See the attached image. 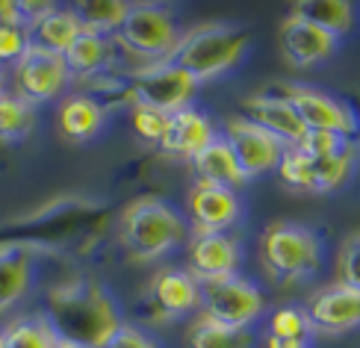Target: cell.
<instances>
[{
	"label": "cell",
	"mask_w": 360,
	"mask_h": 348,
	"mask_svg": "<svg viewBox=\"0 0 360 348\" xmlns=\"http://www.w3.org/2000/svg\"><path fill=\"white\" fill-rule=\"evenodd\" d=\"M340 283L360 290V233L349 236L340 251Z\"/></svg>",
	"instance_id": "cell-33"
},
{
	"label": "cell",
	"mask_w": 360,
	"mask_h": 348,
	"mask_svg": "<svg viewBox=\"0 0 360 348\" xmlns=\"http://www.w3.org/2000/svg\"><path fill=\"white\" fill-rule=\"evenodd\" d=\"M133 4H122V0H86V4H74V12L83 24V30H92L101 36H118V30L124 27Z\"/></svg>",
	"instance_id": "cell-27"
},
{
	"label": "cell",
	"mask_w": 360,
	"mask_h": 348,
	"mask_svg": "<svg viewBox=\"0 0 360 348\" xmlns=\"http://www.w3.org/2000/svg\"><path fill=\"white\" fill-rule=\"evenodd\" d=\"M186 216L192 233H231V228L243 216V201H239L236 189L195 180L186 198Z\"/></svg>",
	"instance_id": "cell-12"
},
{
	"label": "cell",
	"mask_w": 360,
	"mask_h": 348,
	"mask_svg": "<svg viewBox=\"0 0 360 348\" xmlns=\"http://www.w3.org/2000/svg\"><path fill=\"white\" fill-rule=\"evenodd\" d=\"M36 278V254L27 245H0V313L30 292Z\"/></svg>",
	"instance_id": "cell-20"
},
{
	"label": "cell",
	"mask_w": 360,
	"mask_h": 348,
	"mask_svg": "<svg viewBox=\"0 0 360 348\" xmlns=\"http://www.w3.org/2000/svg\"><path fill=\"white\" fill-rule=\"evenodd\" d=\"M103 348H160V342H157L151 334H148V330H142L139 325L124 322V325L110 337V342L103 345Z\"/></svg>",
	"instance_id": "cell-34"
},
{
	"label": "cell",
	"mask_w": 360,
	"mask_h": 348,
	"mask_svg": "<svg viewBox=\"0 0 360 348\" xmlns=\"http://www.w3.org/2000/svg\"><path fill=\"white\" fill-rule=\"evenodd\" d=\"M36 127V107L21 95H0V142H24Z\"/></svg>",
	"instance_id": "cell-28"
},
{
	"label": "cell",
	"mask_w": 360,
	"mask_h": 348,
	"mask_svg": "<svg viewBox=\"0 0 360 348\" xmlns=\"http://www.w3.org/2000/svg\"><path fill=\"white\" fill-rule=\"evenodd\" d=\"M310 337H313V325L304 310L281 307L269 316L266 348H307Z\"/></svg>",
	"instance_id": "cell-25"
},
{
	"label": "cell",
	"mask_w": 360,
	"mask_h": 348,
	"mask_svg": "<svg viewBox=\"0 0 360 348\" xmlns=\"http://www.w3.org/2000/svg\"><path fill=\"white\" fill-rule=\"evenodd\" d=\"M245 118H251L257 127H263L266 133H272L283 148H295L302 142V136L307 133V127L302 124L298 112L287 103V98H281L275 89L272 92H257L248 95L243 101Z\"/></svg>",
	"instance_id": "cell-17"
},
{
	"label": "cell",
	"mask_w": 360,
	"mask_h": 348,
	"mask_svg": "<svg viewBox=\"0 0 360 348\" xmlns=\"http://www.w3.org/2000/svg\"><path fill=\"white\" fill-rule=\"evenodd\" d=\"M195 180L198 183H210V186H224V189H239L248 183L245 172L239 169V162L233 157L231 145L224 142V136L216 133V139L210 142L195 160H189Z\"/></svg>",
	"instance_id": "cell-21"
},
{
	"label": "cell",
	"mask_w": 360,
	"mask_h": 348,
	"mask_svg": "<svg viewBox=\"0 0 360 348\" xmlns=\"http://www.w3.org/2000/svg\"><path fill=\"white\" fill-rule=\"evenodd\" d=\"M221 136H224V142L231 145L239 169L245 172L248 180L278 169L283 150H287L272 133H266L263 127H257L245 115H231L228 121H224Z\"/></svg>",
	"instance_id": "cell-10"
},
{
	"label": "cell",
	"mask_w": 360,
	"mask_h": 348,
	"mask_svg": "<svg viewBox=\"0 0 360 348\" xmlns=\"http://www.w3.org/2000/svg\"><path fill=\"white\" fill-rule=\"evenodd\" d=\"M260 260L275 283H298L319 271L322 242L298 221H275L263 231Z\"/></svg>",
	"instance_id": "cell-4"
},
{
	"label": "cell",
	"mask_w": 360,
	"mask_h": 348,
	"mask_svg": "<svg viewBox=\"0 0 360 348\" xmlns=\"http://www.w3.org/2000/svg\"><path fill=\"white\" fill-rule=\"evenodd\" d=\"M337 41L334 36H328L325 30L313 27L310 21L298 18V15H290V18L281 21L278 30V48L281 56L287 59L292 68H313V65H322L334 56L337 51Z\"/></svg>",
	"instance_id": "cell-14"
},
{
	"label": "cell",
	"mask_w": 360,
	"mask_h": 348,
	"mask_svg": "<svg viewBox=\"0 0 360 348\" xmlns=\"http://www.w3.org/2000/svg\"><path fill=\"white\" fill-rule=\"evenodd\" d=\"M6 92V74H4V65H0V95Z\"/></svg>",
	"instance_id": "cell-36"
},
{
	"label": "cell",
	"mask_w": 360,
	"mask_h": 348,
	"mask_svg": "<svg viewBox=\"0 0 360 348\" xmlns=\"http://www.w3.org/2000/svg\"><path fill=\"white\" fill-rule=\"evenodd\" d=\"M304 157L313 160H322V157H337V154H346V150L354 148V142L349 136H340V133H328V130H307L302 136V142L295 145Z\"/></svg>",
	"instance_id": "cell-30"
},
{
	"label": "cell",
	"mask_w": 360,
	"mask_h": 348,
	"mask_svg": "<svg viewBox=\"0 0 360 348\" xmlns=\"http://www.w3.org/2000/svg\"><path fill=\"white\" fill-rule=\"evenodd\" d=\"M148 304L154 307L157 319H180L201 307V283L189 269L166 266L151 278L148 286Z\"/></svg>",
	"instance_id": "cell-13"
},
{
	"label": "cell",
	"mask_w": 360,
	"mask_h": 348,
	"mask_svg": "<svg viewBox=\"0 0 360 348\" xmlns=\"http://www.w3.org/2000/svg\"><path fill=\"white\" fill-rule=\"evenodd\" d=\"M216 127L201 110L186 107L174 115H169V127L166 136L160 142V150L169 157H180V160H195L201 150L216 139Z\"/></svg>",
	"instance_id": "cell-18"
},
{
	"label": "cell",
	"mask_w": 360,
	"mask_h": 348,
	"mask_svg": "<svg viewBox=\"0 0 360 348\" xmlns=\"http://www.w3.org/2000/svg\"><path fill=\"white\" fill-rule=\"evenodd\" d=\"M0 348H4V337H0Z\"/></svg>",
	"instance_id": "cell-37"
},
{
	"label": "cell",
	"mask_w": 360,
	"mask_h": 348,
	"mask_svg": "<svg viewBox=\"0 0 360 348\" xmlns=\"http://www.w3.org/2000/svg\"><path fill=\"white\" fill-rule=\"evenodd\" d=\"M133 83V98L142 107H154L166 115H174L180 110L192 107V98L198 95V80L177 68L172 63H154V65H139L130 71Z\"/></svg>",
	"instance_id": "cell-7"
},
{
	"label": "cell",
	"mask_w": 360,
	"mask_h": 348,
	"mask_svg": "<svg viewBox=\"0 0 360 348\" xmlns=\"http://www.w3.org/2000/svg\"><path fill=\"white\" fill-rule=\"evenodd\" d=\"M189 271L198 281L239 275L243 248L233 233H189Z\"/></svg>",
	"instance_id": "cell-15"
},
{
	"label": "cell",
	"mask_w": 360,
	"mask_h": 348,
	"mask_svg": "<svg viewBox=\"0 0 360 348\" xmlns=\"http://www.w3.org/2000/svg\"><path fill=\"white\" fill-rule=\"evenodd\" d=\"M103 121H107V112L83 92L65 98L63 107H59V130H63V136L71 142L95 139V136L103 130Z\"/></svg>",
	"instance_id": "cell-23"
},
{
	"label": "cell",
	"mask_w": 360,
	"mask_h": 348,
	"mask_svg": "<svg viewBox=\"0 0 360 348\" xmlns=\"http://www.w3.org/2000/svg\"><path fill=\"white\" fill-rule=\"evenodd\" d=\"M272 89H278L281 98H287V103L298 112V118H302V124L307 130H328V133L349 136V139L357 136L360 124L349 103H342L307 83H278Z\"/></svg>",
	"instance_id": "cell-9"
},
{
	"label": "cell",
	"mask_w": 360,
	"mask_h": 348,
	"mask_svg": "<svg viewBox=\"0 0 360 348\" xmlns=\"http://www.w3.org/2000/svg\"><path fill=\"white\" fill-rule=\"evenodd\" d=\"M292 15L325 30L334 39H342L354 27V6L346 0H302L292 6Z\"/></svg>",
	"instance_id": "cell-24"
},
{
	"label": "cell",
	"mask_w": 360,
	"mask_h": 348,
	"mask_svg": "<svg viewBox=\"0 0 360 348\" xmlns=\"http://www.w3.org/2000/svg\"><path fill=\"white\" fill-rule=\"evenodd\" d=\"M251 330H233L198 319L186 330V348H251Z\"/></svg>",
	"instance_id": "cell-29"
},
{
	"label": "cell",
	"mask_w": 360,
	"mask_h": 348,
	"mask_svg": "<svg viewBox=\"0 0 360 348\" xmlns=\"http://www.w3.org/2000/svg\"><path fill=\"white\" fill-rule=\"evenodd\" d=\"M59 348H71V345H59Z\"/></svg>",
	"instance_id": "cell-38"
},
{
	"label": "cell",
	"mask_w": 360,
	"mask_h": 348,
	"mask_svg": "<svg viewBox=\"0 0 360 348\" xmlns=\"http://www.w3.org/2000/svg\"><path fill=\"white\" fill-rule=\"evenodd\" d=\"M30 51V30L24 24H0V65H15Z\"/></svg>",
	"instance_id": "cell-32"
},
{
	"label": "cell",
	"mask_w": 360,
	"mask_h": 348,
	"mask_svg": "<svg viewBox=\"0 0 360 348\" xmlns=\"http://www.w3.org/2000/svg\"><path fill=\"white\" fill-rule=\"evenodd\" d=\"M41 313L48 316L59 342L71 348H103L124 325L112 292L95 278L59 283L48 295V307Z\"/></svg>",
	"instance_id": "cell-1"
},
{
	"label": "cell",
	"mask_w": 360,
	"mask_h": 348,
	"mask_svg": "<svg viewBox=\"0 0 360 348\" xmlns=\"http://www.w3.org/2000/svg\"><path fill=\"white\" fill-rule=\"evenodd\" d=\"M130 121H133V130L142 142L148 145H157L162 142V136H166V127H169V115L160 112L154 107H142V103H133L130 107Z\"/></svg>",
	"instance_id": "cell-31"
},
{
	"label": "cell",
	"mask_w": 360,
	"mask_h": 348,
	"mask_svg": "<svg viewBox=\"0 0 360 348\" xmlns=\"http://www.w3.org/2000/svg\"><path fill=\"white\" fill-rule=\"evenodd\" d=\"M307 319L313 330L322 334H342V330L360 328V290L346 283H331L307 301Z\"/></svg>",
	"instance_id": "cell-16"
},
{
	"label": "cell",
	"mask_w": 360,
	"mask_h": 348,
	"mask_svg": "<svg viewBox=\"0 0 360 348\" xmlns=\"http://www.w3.org/2000/svg\"><path fill=\"white\" fill-rule=\"evenodd\" d=\"M0 24H24L21 6L15 4V0H0Z\"/></svg>",
	"instance_id": "cell-35"
},
{
	"label": "cell",
	"mask_w": 360,
	"mask_h": 348,
	"mask_svg": "<svg viewBox=\"0 0 360 348\" xmlns=\"http://www.w3.org/2000/svg\"><path fill=\"white\" fill-rule=\"evenodd\" d=\"M30 44L41 51H51L63 56L74 41L80 39L83 24L77 18L74 6H53L48 15H41L36 24H30Z\"/></svg>",
	"instance_id": "cell-22"
},
{
	"label": "cell",
	"mask_w": 360,
	"mask_h": 348,
	"mask_svg": "<svg viewBox=\"0 0 360 348\" xmlns=\"http://www.w3.org/2000/svg\"><path fill=\"white\" fill-rule=\"evenodd\" d=\"M65 83H68V68L59 53L30 44V51L15 63V95H21L33 107L63 95Z\"/></svg>",
	"instance_id": "cell-11"
},
{
	"label": "cell",
	"mask_w": 360,
	"mask_h": 348,
	"mask_svg": "<svg viewBox=\"0 0 360 348\" xmlns=\"http://www.w3.org/2000/svg\"><path fill=\"white\" fill-rule=\"evenodd\" d=\"M115 51H118L115 36H101V33H92V30H83L80 39L63 53L68 77H77L86 83V80L98 77V74L110 71Z\"/></svg>",
	"instance_id": "cell-19"
},
{
	"label": "cell",
	"mask_w": 360,
	"mask_h": 348,
	"mask_svg": "<svg viewBox=\"0 0 360 348\" xmlns=\"http://www.w3.org/2000/svg\"><path fill=\"white\" fill-rule=\"evenodd\" d=\"M251 36L233 24H201L180 36L177 48L166 63L184 68L198 83L236 68L248 53Z\"/></svg>",
	"instance_id": "cell-3"
},
{
	"label": "cell",
	"mask_w": 360,
	"mask_h": 348,
	"mask_svg": "<svg viewBox=\"0 0 360 348\" xmlns=\"http://www.w3.org/2000/svg\"><path fill=\"white\" fill-rule=\"evenodd\" d=\"M201 283V307L198 319L213 322L233 330H251L266 307V295L257 283L245 281L243 275L198 281Z\"/></svg>",
	"instance_id": "cell-5"
},
{
	"label": "cell",
	"mask_w": 360,
	"mask_h": 348,
	"mask_svg": "<svg viewBox=\"0 0 360 348\" xmlns=\"http://www.w3.org/2000/svg\"><path fill=\"white\" fill-rule=\"evenodd\" d=\"M0 337H4V348H59L63 345L44 313L18 316V319H12L0 330Z\"/></svg>",
	"instance_id": "cell-26"
},
{
	"label": "cell",
	"mask_w": 360,
	"mask_h": 348,
	"mask_svg": "<svg viewBox=\"0 0 360 348\" xmlns=\"http://www.w3.org/2000/svg\"><path fill=\"white\" fill-rule=\"evenodd\" d=\"M118 236H122L130 260L157 263L160 257L180 248V242H186L189 224L169 201L157 198V195H142L124 207L122 221H118Z\"/></svg>",
	"instance_id": "cell-2"
},
{
	"label": "cell",
	"mask_w": 360,
	"mask_h": 348,
	"mask_svg": "<svg viewBox=\"0 0 360 348\" xmlns=\"http://www.w3.org/2000/svg\"><path fill=\"white\" fill-rule=\"evenodd\" d=\"M177 18L169 6L162 4H133L124 27L118 30V48L127 51L130 56L145 59V65H154L169 59L172 51L180 41Z\"/></svg>",
	"instance_id": "cell-6"
},
{
	"label": "cell",
	"mask_w": 360,
	"mask_h": 348,
	"mask_svg": "<svg viewBox=\"0 0 360 348\" xmlns=\"http://www.w3.org/2000/svg\"><path fill=\"white\" fill-rule=\"evenodd\" d=\"M352 165H354V148L346 150V154L322 157V160L304 157L298 148H287L275 172L281 177V183L292 192L325 195V192H334L346 183L352 174Z\"/></svg>",
	"instance_id": "cell-8"
}]
</instances>
